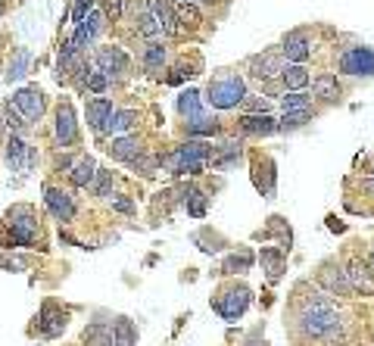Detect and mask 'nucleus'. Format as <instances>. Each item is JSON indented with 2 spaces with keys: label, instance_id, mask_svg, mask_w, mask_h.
<instances>
[{
  "label": "nucleus",
  "instance_id": "f257e3e1",
  "mask_svg": "<svg viewBox=\"0 0 374 346\" xmlns=\"http://www.w3.org/2000/svg\"><path fill=\"white\" fill-rule=\"evenodd\" d=\"M247 82L237 75L234 69H221L212 75L209 88H206V103L215 106V110H234V106H243L247 100Z\"/></svg>",
  "mask_w": 374,
  "mask_h": 346
},
{
  "label": "nucleus",
  "instance_id": "f03ea898",
  "mask_svg": "<svg viewBox=\"0 0 374 346\" xmlns=\"http://www.w3.org/2000/svg\"><path fill=\"white\" fill-rule=\"evenodd\" d=\"M209 156H215V150L206 141H184L181 147H175V153L162 160V169H169L172 175H200Z\"/></svg>",
  "mask_w": 374,
  "mask_h": 346
},
{
  "label": "nucleus",
  "instance_id": "7ed1b4c3",
  "mask_svg": "<svg viewBox=\"0 0 374 346\" xmlns=\"http://www.w3.org/2000/svg\"><path fill=\"white\" fill-rule=\"evenodd\" d=\"M299 331L306 337H328L334 331H340V315L328 300L306 302L303 312H299Z\"/></svg>",
  "mask_w": 374,
  "mask_h": 346
},
{
  "label": "nucleus",
  "instance_id": "20e7f679",
  "mask_svg": "<svg viewBox=\"0 0 374 346\" xmlns=\"http://www.w3.org/2000/svg\"><path fill=\"white\" fill-rule=\"evenodd\" d=\"M6 228L13 231V243L16 247H34L41 237V228H38V215H34L32 206L19 203L6 212Z\"/></svg>",
  "mask_w": 374,
  "mask_h": 346
},
{
  "label": "nucleus",
  "instance_id": "39448f33",
  "mask_svg": "<svg viewBox=\"0 0 374 346\" xmlns=\"http://www.w3.org/2000/svg\"><path fill=\"white\" fill-rule=\"evenodd\" d=\"M250 297H253V293H250L243 284H240V287H228V290H221V293H219V300L212 302V309L221 315V319L234 321V319H240V315L247 312Z\"/></svg>",
  "mask_w": 374,
  "mask_h": 346
},
{
  "label": "nucleus",
  "instance_id": "423d86ee",
  "mask_svg": "<svg viewBox=\"0 0 374 346\" xmlns=\"http://www.w3.org/2000/svg\"><path fill=\"white\" fill-rule=\"evenodd\" d=\"M94 66H97L112 82V78H125L128 75L131 60H128V53L122 47H100L97 53H94Z\"/></svg>",
  "mask_w": 374,
  "mask_h": 346
},
{
  "label": "nucleus",
  "instance_id": "0eeeda50",
  "mask_svg": "<svg viewBox=\"0 0 374 346\" xmlns=\"http://www.w3.org/2000/svg\"><path fill=\"white\" fill-rule=\"evenodd\" d=\"M10 103L16 106L28 122H38L41 115H44V91H41L38 84H28V88H19L16 94H13Z\"/></svg>",
  "mask_w": 374,
  "mask_h": 346
},
{
  "label": "nucleus",
  "instance_id": "6e6552de",
  "mask_svg": "<svg viewBox=\"0 0 374 346\" xmlns=\"http://www.w3.org/2000/svg\"><path fill=\"white\" fill-rule=\"evenodd\" d=\"M340 72H347V75H374V50L349 47L340 56Z\"/></svg>",
  "mask_w": 374,
  "mask_h": 346
},
{
  "label": "nucleus",
  "instance_id": "1a4fd4ad",
  "mask_svg": "<svg viewBox=\"0 0 374 346\" xmlns=\"http://www.w3.org/2000/svg\"><path fill=\"white\" fill-rule=\"evenodd\" d=\"M44 203L50 209L56 222H72L75 219V200H72L69 191H60V187H44Z\"/></svg>",
  "mask_w": 374,
  "mask_h": 346
},
{
  "label": "nucleus",
  "instance_id": "9d476101",
  "mask_svg": "<svg viewBox=\"0 0 374 346\" xmlns=\"http://www.w3.org/2000/svg\"><path fill=\"white\" fill-rule=\"evenodd\" d=\"M69 324V312L66 309H60L56 302H44V309H41L38 315V334L41 337H56L63 334Z\"/></svg>",
  "mask_w": 374,
  "mask_h": 346
},
{
  "label": "nucleus",
  "instance_id": "9b49d317",
  "mask_svg": "<svg viewBox=\"0 0 374 346\" xmlns=\"http://www.w3.org/2000/svg\"><path fill=\"white\" fill-rule=\"evenodd\" d=\"M284 56L280 53H259V56H253L250 60V75L253 78H259V82H271V78H280L284 75Z\"/></svg>",
  "mask_w": 374,
  "mask_h": 346
},
{
  "label": "nucleus",
  "instance_id": "f8f14e48",
  "mask_svg": "<svg viewBox=\"0 0 374 346\" xmlns=\"http://www.w3.org/2000/svg\"><path fill=\"white\" fill-rule=\"evenodd\" d=\"M280 53H284V60L290 66H303L309 56H312V41H309L306 32H290L284 38V44H280Z\"/></svg>",
  "mask_w": 374,
  "mask_h": 346
},
{
  "label": "nucleus",
  "instance_id": "ddd939ff",
  "mask_svg": "<svg viewBox=\"0 0 374 346\" xmlns=\"http://www.w3.org/2000/svg\"><path fill=\"white\" fill-rule=\"evenodd\" d=\"M56 147H69V143L78 141V122H75V110H72L69 103H63L60 110H56Z\"/></svg>",
  "mask_w": 374,
  "mask_h": 346
},
{
  "label": "nucleus",
  "instance_id": "4468645a",
  "mask_svg": "<svg viewBox=\"0 0 374 346\" xmlns=\"http://www.w3.org/2000/svg\"><path fill=\"white\" fill-rule=\"evenodd\" d=\"M112 113H116V106H112L110 97H94V100H88V106H84V119H88V125L94 132H103L106 122L112 119Z\"/></svg>",
  "mask_w": 374,
  "mask_h": 346
},
{
  "label": "nucleus",
  "instance_id": "2eb2a0df",
  "mask_svg": "<svg viewBox=\"0 0 374 346\" xmlns=\"http://www.w3.org/2000/svg\"><path fill=\"white\" fill-rule=\"evenodd\" d=\"M106 153H110L112 160H119V162H128V165H131V162L143 153V147H141V141L134 138V134H122V138H112V141H110Z\"/></svg>",
  "mask_w": 374,
  "mask_h": 346
},
{
  "label": "nucleus",
  "instance_id": "dca6fc26",
  "mask_svg": "<svg viewBox=\"0 0 374 346\" xmlns=\"http://www.w3.org/2000/svg\"><path fill=\"white\" fill-rule=\"evenodd\" d=\"M150 13L156 16L162 34H178L181 32V23H178V10L172 6V0H150Z\"/></svg>",
  "mask_w": 374,
  "mask_h": 346
},
{
  "label": "nucleus",
  "instance_id": "f3484780",
  "mask_svg": "<svg viewBox=\"0 0 374 346\" xmlns=\"http://www.w3.org/2000/svg\"><path fill=\"white\" fill-rule=\"evenodd\" d=\"M347 278L352 284V290L356 293H365V297H371L374 293V278H371V265L359 262V259H352L347 265Z\"/></svg>",
  "mask_w": 374,
  "mask_h": 346
},
{
  "label": "nucleus",
  "instance_id": "a211bd4d",
  "mask_svg": "<svg viewBox=\"0 0 374 346\" xmlns=\"http://www.w3.org/2000/svg\"><path fill=\"white\" fill-rule=\"evenodd\" d=\"M100 28H103V13H100V10H94L91 16L75 28V38H72V44H75L78 50H84L88 44H94V38L100 34Z\"/></svg>",
  "mask_w": 374,
  "mask_h": 346
},
{
  "label": "nucleus",
  "instance_id": "6ab92c4d",
  "mask_svg": "<svg viewBox=\"0 0 374 346\" xmlns=\"http://www.w3.org/2000/svg\"><path fill=\"white\" fill-rule=\"evenodd\" d=\"M6 162H10L13 169H25V172L34 165V153L25 147L19 134H13V138L6 141Z\"/></svg>",
  "mask_w": 374,
  "mask_h": 346
},
{
  "label": "nucleus",
  "instance_id": "aec40b11",
  "mask_svg": "<svg viewBox=\"0 0 374 346\" xmlns=\"http://www.w3.org/2000/svg\"><path fill=\"white\" fill-rule=\"evenodd\" d=\"M84 346H116V337H112V324L106 321H91L84 328Z\"/></svg>",
  "mask_w": 374,
  "mask_h": 346
},
{
  "label": "nucleus",
  "instance_id": "412c9836",
  "mask_svg": "<svg viewBox=\"0 0 374 346\" xmlns=\"http://www.w3.org/2000/svg\"><path fill=\"white\" fill-rule=\"evenodd\" d=\"M134 125H138V113H134V110H116V113H112V119L106 122L103 134L122 138V134H125V132H131Z\"/></svg>",
  "mask_w": 374,
  "mask_h": 346
},
{
  "label": "nucleus",
  "instance_id": "4be33fe9",
  "mask_svg": "<svg viewBox=\"0 0 374 346\" xmlns=\"http://www.w3.org/2000/svg\"><path fill=\"white\" fill-rule=\"evenodd\" d=\"M318 278L330 293H337V297H349V293H356L352 284H349V278H347V271H340V269H325Z\"/></svg>",
  "mask_w": 374,
  "mask_h": 346
},
{
  "label": "nucleus",
  "instance_id": "5701e85b",
  "mask_svg": "<svg viewBox=\"0 0 374 346\" xmlns=\"http://www.w3.org/2000/svg\"><path fill=\"white\" fill-rule=\"evenodd\" d=\"M97 162H94V156H82L75 165H72V172H69V178H72V184L75 187H88L94 181V175H97Z\"/></svg>",
  "mask_w": 374,
  "mask_h": 346
},
{
  "label": "nucleus",
  "instance_id": "b1692460",
  "mask_svg": "<svg viewBox=\"0 0 374 346\" xmlns=\"http://www.w3.org/2000/svg\"><path fill=\"white\" fill-rule=\"evenodd\" d=\"M178 115H181L184 122H191V119H200V115H206L203 113V103H200V91H184L181 97H178Z\"/></svg>",
  "mask_w": 374,
  "mask_h": 346
},
{
  "label": "nucleus",
  "instance_id": "393cba45",
  "mask_svg": "<svg viewBox=\"0 0 374 346\" xmlns=\"http://www.w3.org/2000/svg\"><path fill=\"white\" fill-rule=\"evenodd\" d=\"M112 337H116V346H138V328L128 315H119L112 321Z\"/></svg>",
  "mask_w": 374,
  "mask_h": 346
},
{
  "label": "nucleus",
  "instance_id": "a878e982",
  "mask_svg": "<svg viewBox=\"0 0 374 346\" xmlns=\"http://www.w3.org/2000/svg\"><path fill=\"white\" fill-rule=\"evenodd\" d=\"M240 128L247 134H275L278 122L271 115H240Z\"/></svg>",
  "mask_w": 374,
  "mask_h": 346
},
{
  "label": "nucleus",
  "instance_id": "bb28decb",
  "mask_svg": "<svg viewBox=\"0 0 374 346\" xmlns=\"http://www.w3.org/2000/svg\"><path fill=\"white\" fill-rule=\"evenodd\" d=\"M312 91H315V97L325 100V103H334V100H340V94H343L340 82H337L334 75H318L312 84Z\"/></svg>",
  "mask_w": 374,
  "mask_h": 346
},
{
  "label": "nucleus",
  "instance_id": "cd10ccee",
  "mask_svg": "<svg viewBox=\"0 0 374 346\" xmlns=\"http://www.w3.org/2000/svg\"><path fill=\"white\" fill-rule=\"evenodd\" d=\"M280 84H284L287 91H303L306 84H309V69L306 66H287L284 69V75H280Z\"/></svg>",
  "mask_w": 374,
  "mask_h": 346
},
{
  "label": "nucleus",
  "instance_id": "c85d7f7f",
  "mask_svg": "<svg viewBox=\"0 0 374 346\" xmlns=\"http://www.w3.org/2000/svg\"><path fill=\"white\" fill-rule=\"evenodd\" d=\"M143 66H147L150 72H162V66H165V47L160 44V41H150L147 47H143Z\"/></svg>",
  "mask_w": 374,
  "mask_h": 346
},
{
  "label": "nucleus",
  "instance_id": "c756f323",
  "mask_svg": "<svg viewBox=\"0 0 374 346\" xmlns=\"http://www.w3.org/2000/svg\"><path fill=\"white\" fill-rule=\"evenodd\" d=\"M134 32L143 34V38H150V41H153L156 34L162 32L160 23H156V16L150 13V6H147V10H141V13H138V19H134Z\"/></svg>",
  "mask_w": 374,
  "mask_h": 346
},
{
  "label": "nucleus",
  "instance_id": "7c9ffc66",
  "mask_svg": "<svg viewBox=\"0 0 374 346\" xmlns=\"http://www.w3.org/2000/svg\"><path fill=\"white\" fill-rule=\"evenodd\" d=\"M309 106H312V97L303 91H293V94H284V97H280V110L284 113H306Z\"/></svg>",
  "mask_w": 374,
  "mask_h": 346
},
{
  "label": "nucleus",
  "instance_id": "2f4dec72",
  "mask_svg": "<svg viewBox=\"0 0 374 346\" xmlns=\"http://www.w3.org/2000/svg\"><path fill=\"white\" fill-rule=\"evenodd\" d=\"M184 128H187V134H193V138H209V134L219 132V122L209 119V115H200V119H191V122H184Z\"/></svg>",
  "mask_w": 374,
  "mask_h": 346
},
{
  "label": "nucleus",
  "instance_id": "473e14b6",
  "mask_svg": "<svg viewBox=\"0 0 374 346\" xmlns=\"http://www.w3.org/2000/svg\"><path fill=\"white\" fill-rule=\"evenodd\" d=\"M28 63H32V53H28V50L22 47V50H19V53H16V60H13L10 63V72H6V82H22V78L28 75Z\"/></svg>",
  "mask_w": 374,
  "mask_h": 346
},
{
  "label": "nucleus",
  "instance_id": "72a5a7b5",
  "mask_svg": "<svg viewBox=\"0 0 374 346\" xmlns=\"http://www.w3.org/2000/svg\"><path fill=\"white\" fill-rule=\"evenodd\" d=\"M262 265L269 269V278L278 281V275L284 271V253L280 250H262Z\"/></svg>",
  "mask_w": 374,
  "mask_h": 346
},
{
  "label": "nucleus",
  "instance_id": "f704fd0d",
  "mask_svg": "<svg viewBox=\"0 0 374 346\" xmlns=\"http://www.w3.org/2000/svg\"><path fill=\"white\" fill-rule=\"evenodd\" d=\"M184 203H187V212H191L193 219H203L206 215V197L197 191V187H191V191L184 193Z\"/></svg>",
  "mask_w": 374,
  "mask_h": 346
},
{
  "label": "nucleus",
  "instance_id": "c9c22d12",
  "mask_svg": "<svg viewBox=\"0 0 374 346\" xmlns=\"http://www.w3.org/2000/svg\"><path fill=\"white\" fill-rule=\"evenodd\" d=\"M309 119H312V113H309V110L306 113H287L284 119L278 122V128H280V132H293V128H303Z\"/></svg>",
  "mask_w": 374,
  "mask_h": 346
},
{
  "label": "nucleus",
  "instance_id": "e433bc0d",
  "mask_svg": "<svg viewBox=\"0 0 374 346\" xmlns=\"http://www.w3.org/2000/svg\"><path fill=\"white\" fill-rule=\"evenodd\" d=\"M178 23H181V28L200 25V10L193 4H181V6H178Z\"/></svg>",
  "mask_w": 374,
  "mask_h": 346
},
{
  "label": "nucleus",
  "instance_id": "4c0bfd02",
  "mask_svg": "<svg viewBox=\"0 0 374 346\" xmlns=\"http://www.w3.org/2000/svg\"><path fill=\"white\" fill-rule=\"evenodd\" d=\"M106 88H110V78H106L97 66H91V72H88V91H94V94H103Z\"/></svg>",
  "mask_w": 374,
  "mask_h": 346
},
{
  "label": "nucleus",
  "instance_id": "58836bf2",
  "mask_svg": "<svg viewBox=\"0 0 374 346\" xmlns=\"http://www.w3.org/2000/svg\"><path fill=\"white\" fill-rule=\"evenodd\" d=\"M253 265V253H240V256H228V262H225V271L228 275H234V269H250Z\"/></svg>",
  "mask_w": 374,
  "mask_h": 346
},
{
  "label": "nucleus",
  "instance_id": "ea45409f",
  "mask_svg": "<svg viewBox=\"0 0 374 346\" xmlns=\"http://www.w3.org/2000/svg\"><path fill=\"white\" fill-rule=\"evenodd\" d=\"M94 13V0H75V10H72V19H75V25H82L84 19H88Z\"/></svg>",
  "mask_w": 374,
  "mask_h": 346
},
{
  "label": "nucleus",
  "instance_id": "a19ab883",
  "mask_svg": "<svg viewBox=\"0 0 374 346\" xmlns=\"http://www.w3.org/2000/svg\"><path fill=\"white\" fill-rule=\"evenodd\" d=\"M243 110H247V115H269V103L259 97H247L243 100Z\"/></svg>",
  "mask_w": 374,
  "mask_h": 346
},
{
  "label": "nucleus",
  "instance_id": "79ce46f5",
  "mask_svg": "<svg viewBox=\"0 0 374 346\" xmlns=\"http://www.w3.org/2000/svg\"><path fill=\"white\" fill-rule=\"evenodd\" d=\"M131 169L134 172H141V175H153V172H156V160H153V156H138V160H134L131 162Z\"/></svg>",
  "mask_w": 374,
  "mask_h": 346
},
{
  "label": "nucleus",
  "instance_id": "37998d69",
  "mask_svg": "<svg viewBox=\"0 0 374 346\" xmlns=\"http://www.w3.org/2000/svg\"><path fill=\"white\" fill-rule=\"evenodd\" d=\"M97 184H94V193L97 197H110V181H112V172H97Z\"/></svg>",
  "mask_w": 374,
  "mask_h": 346
},
{
  "label": "nucleus",
  "instance_id": "c03bdc74",
  "mask_svg": "<svg viewBox=\"0 0 374 346\" xmlns=\"http://www.w3.org/2000/svg\"><path fill=\"white\" fill-rule=\"evenodd\" d=\"M4 122H6V128H13V132H22V125H25V122L19 119V110H13V103L4 110Z\"/></svg>",
  "mask_w": 374,
  "mask_h": 346
},
{
  "label": "nucleus",
  "instance_id": "a18cd8bd",
  "mask_svg": "<svg viewBox=\"0 0 374 346\" xmlns=\"http://www.w3.org/2000/svg\"><path fill=\"white\" fill-rule=\"evenodd\" d=\"M112 209H119V212H134V203L128 197H122V193H116V197H112Z\"/></svg>",
  "mask_w": 374,
  "mask_h": 346
},
{
  "label": "nucleus",
  "instance_id": "49530a36",
  "mask_svg": "<svg viewBox=\"0 0 374 346\" xmlns=\"http://www.w3.org/2000/svg\"><path fill=\"white\" fill-rule=\"evenodd\" d=\"M106 16H112V19L122 16V0H106Z\"/></svg>",
  "mask_w": 374,
  "mask_h": 346
},
{
  "label": "nucleus",
  "instance_id": "de8ad7c7",
  "mask_svg": "<svg viewBox=\"0 0 374 346\" xmlns=\"http://www.w3.org/2000/svg\"><path fill=\"white\" fill-rule=\"evenodd\" d=\"M362 191H365V193H371V197H374V178H368V181L362 184Z\"/></svg>",
  "mask_w": 374,
  "mask_h": 346
},
{
  "label": "nucleus",
  "instance_id": "09e8293b",
  "mask_svg": "<svg viewBox=\"0 0 374 346\" xmlns=\"http://www.w3.org/2000/svg\"><path fill=\"white\" fill-rule=\"evenodd\" d=\"M203 6H215V4H221V0H200Z\"/></svg>",
  "mask_w": 374,
  "mask_h": 346
},
{
  "label": "nucleus",
  "instance_id": "8fccbe9b",
  "mask_svg": "<svg viewBox=\"0 0 374 346\" xmlns=\"http://www.w3.org/2000/svg\"><path fill=\"white\" fill-rule=\"evenodd\" d=\"M175 4H193V0H175Z\"/></svg>",
  "mask_w": 374,
  "mask_h": 346
},
{
  "label": "nucleus",
  "instance_id": "3c124183",
  "mask_svg": "<svg viewBox=\"0 0 374 346\" xmlns=\"http://www.w3.org/2000/svg\"><path fill=\"white\" fill-rule=\"evenodd\" d=\"M371 271H374V253H371Z\"/></svg>",
  "mask_w": 374,
  "mask_h": 346
}]
</instances>
